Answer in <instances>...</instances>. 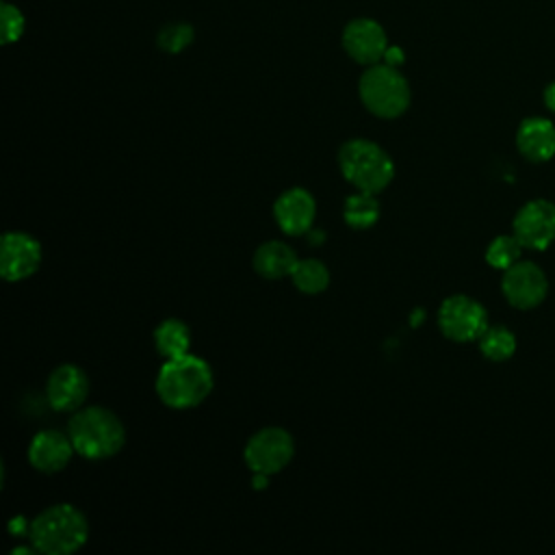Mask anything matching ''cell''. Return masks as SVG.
I'll use <instances>...</instances> for the list:
<instances>
[{
	"instance_id": "1",
	"label": "cell",
	"mask_w": 555,
	"mask_h": 555,
	"mask_svg": "<svg viewBox=\"0 0 555 555\" xmlns=\"http://www.w3.org/2000/svg\"><path fill=\"white\" fill-rule=\"evenodd\" d=\"M212 390V371L208 362L184 353L169 358L156 375V392L160 401L173 410L199 405Z\"/></svg>"
},
{
	"instance_id": "2",
	"label": "cell",
	"mask_w": 555,
	"mask_h": 555,
	"mask_svg": "<svg viewBox=\"0 0 555 555\" xmlns=\"http://www.w3.org/2000/svg\"><path fill=\"white\" fill-rule=\"evenodd\" d=\"M28 535L35 551L43 555H69L87 542L89 525L80 509L59 503L35 516Z\"/></svg>"
},
{
	"instance_id": "3",
	"label": "cell",
	"mask_w": 555,
	"mask_h": 555,
	"mask_svg": "<svg viewBox=\"0 0 555 555\" xmlns=\"http://www.w3.org/2000/svg\"><path fill=\"white\" fill-rule=\"evenodd\" d=\"M67 434L76 453L87 460H104L121 451L126 429L121 421L106 408L89 405L69 418Z\"/></svg>"
},
{
	"instance_id": "4",
	"label": "cell",
	"mask_w": 555,
	"mask_h": 555,
	"mask_svg": "<svg viewBox=\"0 0 555 555\" xmlns=\"http://www.w3.org/2000/svg\"><path fill=\"white\" fill-rule=\"evenodd\" d=\"M338 165L345 180L358 191L375 195L384 191L395 176V165L388 152L369 139H351L343 143L338 150Z\"/></svg>"
},
{
	"instance_id": "5",
	"label": "cell",
	"mask_w": 555,
	"mask_h": 555,
	"mask_svg": "<svg viewBox=\"0 0 555 555\" xmlns=\"http://www.w3.org/2000/svg\"><path fill=\"white\" fill-rule=\"evenodd\" d=\"M360 100L362 104L377 117H399L410 106V87L408 80L399 74L397 67L384 63V65H371L360 76Z\"/></svg>"
},
{
	"instance_id": "6",
	"label": "cell",
	"mask_w": 555,
	"mask_h": 555,
	"mask_svg": "<svg viewBox=\"0 0 555 555\" xmlns=\"http://www.w3.org/2000/svg\"><path fill=\"white\" fill-rule=\"evenodd\" d=\"M438 325L442 334L455 343L479 340L488 330L486 308L468 295H451L440 304Z\"/></svg>"
},
{
	"instance_id": "7",
	"label": "cell",
	"mask_w": 555,
	"mask_h": 555,
	"mask_svg": "<svg viewBox=\"0 0 555 555\" xmlns=\"http://www.w3.org/2000/svg\"><path fill=\"white\" fill-rule=\"evenodd\" d=\"M295 453L291 434L282 427H264L256 431L245 444V462L254 473H280Z\"/></svg>"
},
{
	"instance_id": "8",
	"label": "cell",
	"mask_w": 555,
	"mask_h": 555,
	"mask_svg": "<svg viewBox=\"0 0 555 555\" xmlns=\"http://www.w3.org/2000/svg\"><path fill=\"white\" fill-rule=\"evenodd\" d=\"M512 232L525 249H546L555 241V204L542 197L529 199L514 215Z\"/></svg>"
},
{
	"instance_id": "9",
	"label": "cell",
	"mask_w": 555,
	"mask_h": 555,
	"mask_svg": "<svg viewBox=\"0 0 555 555\" xmlns=\"http://www.w3.org/2000/svg\"><path fill=\"white\" fill-rule=\"evenodd\" d=\"M501 291L509 306L518 310H531L546 299L548 280L535 262L518 260L509 269H505Z\"/></svg>"
},
{
	"instance_id": "10",
	"label": "cell",
	"mask_w": 555,
	"mask_h": 555,
	"mask_svg": "<svg viewBox=\"0 0 555 555\" xmlns=\"http://www.w3.org/2000/svg\"><path fill=\"white\" fill-rule=\"evenodd\" d=\"M41 264V245L26 232H7L0 243V273L7 282L30 278Z\"/></svg>"
},
{
	"instance_id": "11",
	"label": "cell",
	"mask_w": 555,
	"mask_h": 555,
	"mask_svg": "<svg viewBox=\"0 0 555 555\" xmlns=\"http://www.w3.org/2000/svg\"><path fill=\"white\" fill-rule=\"evenodd\" d=\"M89 395V377L76 364L56 366L46 384L48 403L59 412L78 410Z\"/></svg>"
},
{
	"instance_id": "12",
	"label": "cell",
	"mask_w": 555,
	"mask_h": 555,
	"mask_svg": "<svg viewBox=\"0 0 555 555\" xmlns=\"http://www.w3.org/2000/svg\"><path fill=\"white\" fill-rule=\"evenodd\" d=\"M343 46L353 61L362 65H375L384 59L388 50V39L384 28L375 20L360 17L349 22L343 30Z\"/></svg>"
},
{
	"instance_id": "13",
	"label": "cell",
	"mask_w": 555,
	"mask_h": 555,
	"mask_svg": "<svg viewBox=\"0 0 555 555\" xmlns=\"http://www.w3.org/2000/svg\"><path fill=\"white\" fill-rule=\"evenodd\" d=\"M273 215H275L278 225L286 234L299 236L312 228V221L317 215V202L306 189L295 186V189L284 191L278 197V202L273 206Z\"/></svg>"
},
{
	"instance_id": "14",
	"label": "cell",
	"mask_w": 555,
	"mask_h": 555,
	"mask_svg": "<svg viewBox=\"0 0 555 555\" xmlns=\"http://www.w3.org/2000/svg\"><path fill=\"white\" fill-rule=\"evenodd\" d=\"M74 451L69 436L56 429H43L28 444V462L41 473H59L67 466Z\"/></svg>"
},
{
	"instance_id": "15",
	"label": "cell",
	"mask_w": 555,
	"mask_h": 555,
	"mask_svg": "<svg viewBox=\"0 0 555 555\" xmlns=\"http://www.w3.org/2000/svg\"><path fill=\"white\" fill-rule=\"evenodd\" d=\"M516 147L531 163L555 156V126L546 117H527L516 130Z\"/></svg>"
},
{
	"instance_id": "16",
	"label": "cell",
	"mask_w": 555,
	"mask_h": 555,
	"mask_svg": "<svg viewBox=\"0 0 555 555\" xmlns=\"http://www.w3.org/2000/svg\"><path fill=\"white\" fill-rule=\"evenodd\" d=\"M251 262H254V269L258 275L267 278V280H278V278L293 273V269L297 264V256H295V249L288 247L286 243L267 241L254 251Z\"/></svg>"
},
{
	"instance_id": "17",
	"label": "cell",
	"mask_w": 555,
	"mask_h": 555,
	"mask_svg": "<svg viewBox=\"0 0 555 555\" xmlns=\"http://www.w3.org/2000/svg\"><path fill=\"white\" fill-rule=\"evenodd\" d=\"M154 345H156V351L167 360L189 353L191 334L186 323H182L180 319H165L154 330Z\"/></svg>"
},
{
	"instance_id": "18",
	"label": "cell",
	"mask_w": 555,
	"mask_h": 555,
	"mask_svg": "<svg viewBox=\"0 0 555 555\" xmlns=\"http://www.w3.org/2000/svg\"><path fill=\"white\" fill-rule=\"evenodd\" d=\"M293 284L306 293V295H317L321 291L327 288L330 284V269L317 260V258H306V260H297L293 273H291Z\"/></svg>"
},
{
	"instance_id": "19",
	"label": "cell",
	"mask_w": 555,
	"mask_h": 555,
	"mask_svg": "<svg viewBox=\"0 0 555 555\" xmlns=\"http://www.w3.org/2000/svg\"><path fill=\"white\" fill-rule=\"evenodd\" d=\"M343 217H345L347 225H351L356 230L371 228L379 217V204L375 199V193L360 191L358 195H349L345 199Z\"/></svg>"
},
{
	"instance_id": "20",
	"label": "cell",
	"mask_w": 555,
	"mask_h": 555,
	"mask_svg": "<svg viewBox=\"0 0 555 555\" xmlns=\"http://www.w3.org/2000/svg\"><path fill=\"white\" fill-rule=\"evenodd\" d=\"M479 351L492 362H505L516 351V336L505 325H488L479 336Z\"/></svg>"
},
{
	"instance_id": "21",
	"label": "cell",
	"mask_w": 555,
	"mask_h": 555,
	"mask_svg": "<svg viewBox=\"0 0 555 555\" xmlns=\"http://www.w3.org/2000/svg\"><path fill=\"white\" fill-rule=\"evenodd\" d=\"M522 245L520 241L512 234H499L490 241L488 249H486V262L494 269H509L514 262L520 260V254H522Z\"/></svg>"
},
{
	"instance_id": "22",
	"label": "cell",
	"mask_w": 555,
	"mask_h": 555,
	"mask_svg": "<svg viewBox=\"0 0 555 555\" xmlns=\"http://www.w3.org/2000/svg\"><path fill=\"white\" fill-rule=\"evenodd\" d=\"M191 41H193V28L189 24H184V22L167 24L158 33V46L165 52H171V54L184 50Z\"/></svg>"
},
{
	"instance_id": "23",
	"label": "cell",
	"mask_w": 555,
	"mask_h": 555,
	"mask_svg": "<svg viewBox=\"0 0 555 555\" xmlns=\"http://www.w3.org/2000/svg\"><path fill=\"white\" fill-rule=\"evenodd\" d=\"M0 13H2V43H13L22 37L26 20L22 15V11L9 2L0 4Z\"/></svg>"
},
{
	"instance_id": "24",
	"label": "cell",
	"mask_w": 555,
	"mask_h": 555,
	"mask_svg": "<svg viewBox=\"0 0 555 555\" xmlns=\"http://www.w3.org/2000/svg\"><path fill=\"white\" fill-rule=\"evenodd\" d=\"M384 61L388 63V65H397V63H401L403 61V52L399 50V48H388L386 50V54H384Z\"/></svg>"
},
{
	"instance_id": "25",
	"label": "cell",
	"mask_w": 555,
	"mask_h": 555,
	"mask_svg": "<svg viewBox=\"0 0 555 555\" xmlns=\"http://www.w3.org/2000/svg\"><path fill=\"white\" fill-rule=\"evenodd\" d=\"M544 104L548 111L555 113V80L544 89Z\"/></svg>"
},
{
	"instance_id": "26",
	"label": "cell",
	"mask_w": 555,
	"mask_h": 555,
	"mask_svg": "<svg viewBox=\"0 0 555 555\" xmlns=\"http://www.w3.org/2000/svg\"><path fill=\"white\" fill-rule=\"evenodd\" d=\"M267 477L264 473H254V488H264L267 486Z\"/></svg>"
}]
</instances>
